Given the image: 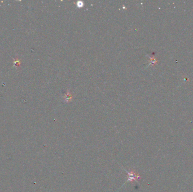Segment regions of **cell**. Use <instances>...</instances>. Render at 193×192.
I'll return each mask as SVG.
<instances>
[{
    "instance_id": "6da1fadb",
    "label": "cell",
    "mask_w": 193,
    "mask_h": 192,
    "mask_svg": "<svg viewBox=\"0 0 193 192\" xmlns=\"http://www.w3.org/2000/svg\"><path fill=\"white\" fill-rule=\"evenodd\" d=\"M126 172L127 173L128 179L126 182L129 181V182H133L134 181H137L139 179H140V175L139 173H135L134 171H131L130 172H128L126 171Z\"/></svg>"
}]
</instances>
